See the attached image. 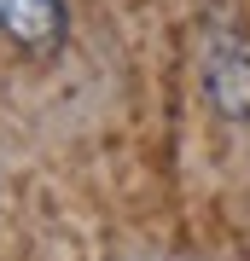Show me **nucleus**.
<instances>
[{"instance_id":"1","label":"nucleus","mask_w":250,"mask_h":261,"mask_svg":"<svg viewBox=\"0 0 250 261\" xmlns=\"http://www.w3.org/2000/svg\"><path fill=\"white\" fill-rule=\"evenodd\" d=\"M204 93L221 116H250V41L244 35H210L204 47Z\"/></svg>"},{"instance_id":"2","label":"nucleus","mask_w":250,"mask_h":261,"mask_svg":"<svg viewBox=\"0 0 250 261\" xmlns=\"http://www.w3.org/2000/svg\"><path fill=\"white\" fill-rule=\"evenodd\" d=\"M0 29H6L18 47H58L64 35V0H0Z\"/></svg>"}]
</instances>
